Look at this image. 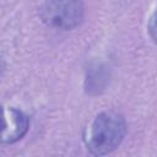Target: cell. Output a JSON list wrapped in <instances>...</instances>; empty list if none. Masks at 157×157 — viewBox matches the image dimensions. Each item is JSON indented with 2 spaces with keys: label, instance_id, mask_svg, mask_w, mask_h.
I'll list each match as a JSON object with an SVG mask.
<instances>
[{
  "label": "cell",
  "instance_id": "obj_1",
  "mask_svg": "<svg viewBox=\"0 0 157 157\" xmlns=\"http://www.w3.org/2000/svg\"><path fill=\"white\" fill-rule=\"evenodd\" d=\"M125 131L126 125L121 115L114 112H104L91 125L87 147L93 155H107L120 145Z\"/></svg>",
  "mask_w": 157,
  "mask_h": 157
},
{
  "label": "cell",
  "instance_id": "obj_2",
  "mask_svg": "<svg viewBox=\"0 0 157 157\" xmlns=\"http://www.w3.org/2000/svg\"><path fill=\"white\" fill-rule=\"evenodd\" d=\"M40 16L50 27L71 29L81 23L83 5L81 0H45L40 10Z\"/></svg>",
  "mask_w": 157,
  "mask_h": 157
},
{
  "label": "cell",
  "instance_id": "obj_3",
  "mask_svg": "<svg viewBox=\"0 0 157 157\" xmlns=\"http://www.w3.org/2000/svg\"><path fill=\"white\" fill-rule=\"evenodd\" d=\"M28 130L27 117L15 108H6L4 110V128L1 134L2 142L12 144L20 140Z\"/></svg>",
  "mask_w": 157,
  "mask_h": 157
},
{
  "label": "cell",
  "instance_id": "obj_4",
  "mask_svg": "<svg viewBox=\"0 0 157 157\" xmlns=\"http://www.w3.org/2000/svg\"><path fill=\"white\" fill-rule=\"evenodd\" d=\"M148 32H150L151 38L157 43V9L151 17V21L148 25Z\"/></svg>",
  "mask_w": 157,
  "mask_h": 157
}]
</instances>
